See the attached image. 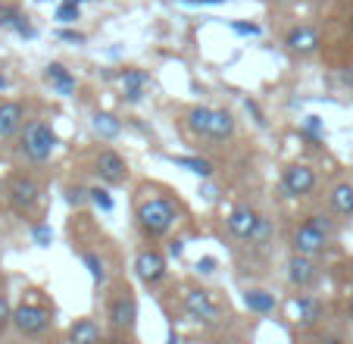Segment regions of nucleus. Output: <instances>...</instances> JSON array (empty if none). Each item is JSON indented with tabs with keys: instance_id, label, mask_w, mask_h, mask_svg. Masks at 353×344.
I'll use <instances>...</instances> for the list:
<instances>
[{
	"instance_id": "a19ab883",
	"label": "nucleus",
	"mask_w": 353,
	"mask_h": 344,
	"mask_svg": "<svg viewBox=\"0 0 353 344\" xmlns=\"http://www.w3.org/2000/svg\"><path fill=\"white\" fill-rule=\"evenodd\" d=\"M7 85H10V82H7V79H3V75H0V88H7Z\"/></svg>"
},
{
	"instance_id": "aec40b11",
	"label": "nucleus",
	"mask_w": 353,
	"mask_h": 344,
	"mask_svg": "<svg viewBox=\"0 0 353 344\" xmlns=\"http://www.w3.org/2000/svg\"><path fill=\"white\" fill-rule=\"evenodd\" d=\"M244 307L250 313H272L275 310V294L263 292V288H247L244 292Z\"/></svg>"
},
{
	"instance_id": "ddd939ff",
	"label": "nucleus",
	"mask_w": 353,
	"mask_h": 344,
	"mask_svg": "<svg viewBox=\"0 0 353 344\" xmlns=\"http://www.w3.org/2000/svg\"><path fill=\"white\" fill-rule=\"evenodd\" d=\"M285 44H288V50H291V53L310 57V53L319 50V32H316V28H310V26H297V28H291V32H288Z\"/></svg>"
},
{
	"instance_id": "f03ea898",
	"label": "nucleus",
	"mask_w": 353,
	"mask_h": 344,
	"mask_svg": "<svg viewBox=\"0 0 353 344\" xmlns=\"http://www.w3.org/2000/svg\"><path fill=\"white\" fill-rule=\"evenodd\" d=\"M19 151L28 163H47L50 153L57 151V132L47 126V122H32V126H26Z\"/></svg>"
},
{
	"instance_id": "423d86ee",
	"label": "nucleus",
	"mask_w": 353,
	"mask_h": 344,
	"mask_svg": "<svg viewBox=\"0 0 353 344\" xmlns=\"http://www.w3.org/2000/svg\"><path fill=\"white\" fill-rule=\"evenodd\" d=\"M281 188H285V194H291V198H307L316 188V169L307 163L288 166V169L281 172Z\"/></svg>"
},
{
	"instance_id": "79ce46f5",
	"label": "nucleus",
	"mask_w": 353,
	"mask_h": 344,
	"mask_svg": "<svg viewBox=\"0 0 353 344\" xmlns=\"http://www.w3.org/2000/svg\"><path fill=\"white\" fill-rule=\"evenodd\" d=\"M350 319H353V300H350Z\"/></svg>"
},
{
	"instance_id": "4468645a",
	"label": "nucleus",
	"mask_w": 353,
	"mask_h": 344,
	"mask_svg": "<svg viewBox=\"0 0 353 344\" xmlns=\"http://www.w3.org/2000/svg\"><path fill=\"white\" fill-rule=\"evenodd\" d=\"M119 82H122V91H125L128 104H141L147 94V85H150V75L141 73V69H122Z\"/></svg>"
},
{
	"instance_id": "dca6fc26",
	"label": "nucleus",
	"mask_w": 353,
	"mask_h": 344,
	"mask_svg": "<svg viewBox=\"0 0 353 344\" xmlns=\"http://www.w3.org/2000/svg\"><path fill=\"white\" fill-rule=\"evenodd\" d=\"M294 313H297V323L303 329H310V325H316L322 319V304L316 298H310V294H297L294 298Z\"/></svg>"
},
{
	"instance_id": "f8f14e48",
	"label": "nucleus",
	"mask_w": 353,
	"mask_h": 344,
	"mask_svg": "<svg viewBox=\"0 0 353 344\" xmlns=\"http://www.w3.org/2000/svg\"><path fill=\"white\" fill-rule=\"evenodd\" d=\"M316 278H319V269H316L313 257H307V254H294V257L288 260V282H291L294 288H310Z\"/></svg>"
},
{
	"instance_id": "393cba45",
	"label": "nucleus",
	"mask_w": 353,
	"mask_h": 344,
	"mask_svg": "<svg viewBox=\"0 0 353 344\" xmlns=\"http://www.w3.org/2000/svg\"><path fill=\"white\" fill-rule=\"evenodd\" d=\"M332 207L341 216H353V185H334L332 188Z\"/></svg>"
},
{
	"instance_id": "0eeeda50",
	"label": "nucleus",
	"mask_w": 353,
	"mask_h": 344,
	"mask_svg": "<svg viewBox=\"0 0 353 344\" xmlns=\"http://www.w3.org/2000/svg\"><path fill=\"white\" fill-rule=\"evenodd\" d=\"M134 276L150 288V285H160L166 278V257L154 247H144V251L134 257Z\"/></svg>"
},
{
	"instance_id": "20e7f679",
	"label": "nucleus",
	"mask_w": 353,
	"mask_h": 344,
	"mask_svg": "<svg viewBox=\"0 0 353 344\" xmlns=\"http://www.w3.org/2000/svg\"><path fill=\"white\" fill-rule=\"evenodd\" d=\"M185 313L191 323L197 325H216L219 323V304L213 300V294L203 288H191L185 294Z\"/></svg>"
},
{
	"instance_id": "f257e3e1",
	"label": "nucleus",
	"mask_w": 353,
	"mask_h": 344,
	"mask_svg": "<svg viewBox=\"0 0 353 344\" xmlns=\"http://www.w3.org/2000/svg\"><path fill=\"white\" fill-rule=\"evenodd\" d=\"M134 219H138L141 232H144L147 238H163V235H169L172 225L179 222V207L169 198H147L138 204Z\"/></svg>"
},
{
	"instance_id": "58836bf2",
	"label": "nucleus",
	"mask_w": 353,
	"mask_h": 344,
	"mask_svg": "<svg viewBox=\"0 0 353 344\" xmlns=\"http://www.w3.org/2000/svg\"><path fill=\"white\" fill-rule=\"evenodd\" d=\"M200 194H203L207 200H216V198H219V191H216L213 185H203V188H200Z\"/></svg>"
},
{
	"instance_id": "2eb2a0df",
	"label": "nucleus",
	"mask_w": 353,
	"mask_h": 344,
	"mask_svg": "<svg viewBox=\"0 0 353 344\" xmlns=\"http://www.w3.org/2000/svg\"><path fill=\"white\" fill-rule=\"evenodd\" d=\"M22 120H26L22 104H16V100H3V104H0V141L13 138V135L22 128Z\"/></svg>"
},
{
	"instance_id": "39448f33",
	"label": "nucleus",
	"mask_w": 353,
	"mask_h": 344,
	"mask_svg": "<svg viewBox=\"0 0 353 344\" xmlns=\"http://www.w3.org/2000/svg\"><path fill=\"white\" fill-rule=\"evenodd\" d=\"M7 198H10V204H13V210L32 213L41 200V188L32 175H13L7 185Z\"/></svg>"
},
{
	"instance_id": "c9c22d12",
	"label": "nucleus",
	"mask_w": 353,
	"mask_h": 344,
	"mask_svg": "<svg viewBox=\"0 0 353 344\" xmlns=\"http://www.w3.org/2000/svg\"><path fill=\"white\" fill-rule=\"evenodd\" d=\"M197 272H203V276L216 272V257H200L197 260Z\"/></svg>"
},
{
	"instance_id": "c85d7f7f",
	"label": "nucleus",
	"mask_w": 353,
	"mask_h": 344,
	"mask_svg": "<svg viewBox=\"0 0 353 344\" xmlns=\"http://www.w3.org/2000/svg\"><path fill=\"white\" fill-rule=\"evenodd\" d=\"M88 200H91L88 188H81V185H69V188H66V204H69V207H85Z\"/></svg>"
},
{
	"instance_id": "473e14b6",
	"label": "nucleus",
	"mask_w": 353,
	"mask_h": 344,
	"mask_svg": "<svg viewBox=\"0 0 353 344\" xmlns=\"http://www.w3.org/2000/svg\"><path fill=\"white\" fill-rule=\"evenodd\" d=\"M310 222H313L316 229H322V232H325L328 238H332V235H334V222L325 216V213H316V216H310Z\"/></svg>"
},
{
	"instance_id": "a878e982",
	"label": "nucleus",
	"mask_w": 353,
	"mask_h": 344,
	"mask_svg": "<svg viewBox=\"0 0 353 344\" xmlns=\"http://www.w3.org/2000/svg\"><path fill=\"white\" fill-rule=\"evenodd\" d=\"M81 263H85V269L91 272V278H94L97 285L107 282V263H103V257H100V254L85 251V254H81Z\"/></svg>"
},
{
	"instance_id": "f704fd0d",
	"label": "nucleus",
	"mask_w": 353,
	"mask_h": 344,
	"mask_svg": "<svg viewBox=\"0 0 353 344\" xmlns=\"http://www.w3.org/2000/svg\"><path fill=\"white\" fill-rule=\"evenodd\" d=\"M247 113H250V116H254V122L256 126H266V116H263V110H260V104H256V100H247Z\"/></svg>"
},
{
	"instance_id": "7c9ffc66",
	"label": "nucleus",
	"mask_w": 353,
	"mask_h": 344,
	"mask_svg": "<svg viewBox=\"0 0 353 344\" xmlns=\"http://www.w3.org/2000/svg\"><path fill=\"white\" fill-rule=\"evenodd\" d=\"M269 238H272V222H269V219L266 216H263L260 219V225H256V232H254V238H250V241H254V245H266V241Z\"/></svg>"
},
{
	"instance_id": "2f4dec72",
	"label": "nucleus",
	"mask_w": 353,
	"mask_h": 344,
	"mask_svg": "<svg viewBox=\"0 0 353 344\" xmlns=\"http://www.w3.org/2000/svg\"><path fill=\"white\" fill-rule=\"evenodd\" d=\"M10 323H13V307H10L7 294H0V332L7 329Z\"/></svg>"
},
{
	"instance_id": "ea45409f",
	"label": "nucleus",
	"mask_w": 353,
	"mask_h": 344,
	"mask_svg": "<svg viewBox=\"0 0 353 344\" xmlns=\"http://www.w3.org/2000/svg\"><path fill=\"white\" fill-rule=\"evenodd\" d=\"M181 3H194V7H203V3H225V0H181Z\"/></svg>"
},
{
	"instance_id": "5701e85b",
	"label": "nucleus",
	"mask_w": 353,
	"mask_h": 344,
	"mask_svg": "<svg viewBox=\"0 0 353 344\" xmlns=\"http://www.w3.org/2000/svg\"><path fill=\"white\" fill-rule=\"evenodd\" d=\"M91 126H94V132H97L103 141H113L116 135L122 132V122L116 120L113 113H94V122H91Z\"/></svg>"
},
{
	"instance_id": "9b49d317",
	"label": "nucleus",
	"mask_w": 353,
	"mask_h": 344,
	"mask_svg": "<svg viewBox=\"0 0 353 344\" xmlns=\"http://www.w3.org/2000/svg\"><path fill=\"white\" fill-rule=\"evenodd\" d=\"M325 245H328V235L322 232V229H316L313 222H303L294 232V251L297 254H307V257H316V254H322L325 251Z\"/></svg>"
},
{
	"instance_id": "4be33fe9",
	"label": "nucleus",
	"mask_w": 353,
	"mask_h": 344,
	"mask_svg": "<svg viewBox=\"0 0 353 344\" xmlns=\"http://www.w3.org/2000/svg\"><path fill=\"white\" fill-rule=\"evenodd\" d=\"M175 166H181V169L194 172V175H200V179H210L213 175V163H210L207 157H191V153H185V157H169Z\"/></svg>"
},
{
	"instance_id": "b1692460",
	"label": "nucleus",
	"mask_w": 353,
	"mask_h": 344,
	"mask_svg": "<svg viewBox=\"0 0 353 344\" xmlns=\"http://www.w3.org/2000/svg\"><path fill=\"white\" fill-rule=\"evenodd\" d=\"M210 116H213V110H210V106H194V110L188 113V128H191L197 138H207V132H210Z\"/></svg>"
},
{
	"instance_id": "4c0bfd02",
	"label": "nucleus",
	"mask_w": 353,
	"mask_h": 344,
	"mask_svg": "<svg viewBox=\"0 0 353 344\" xmlns=\"http://www.w3.org/2000/svg\"><path fill=\"white\" fill-rule=\"evenodd\" d=\"M60 38H63V41H69V44H85V35H79V32H66V28L60 32Z\"/></svg>"
},
{
	"instance_id": "6e6552de",
	"label": "nucleus",
	"mask_w": 353,
	"mask_h": 344,
	"mask_svg": "<svg viewBox=\"0 0 353 344\" xmlns=\"http://www.w3.org/2000/svg\"><path fill=\"white\" fill-rule=\"evenodd\" d=\"M94 172H97V179L103 182V185H122L128 175V166L113 147H103V151L97 153V160H94Z\"/></svg>"
},
{
	"instance_id": "7ed1b4c3",
	"label": "nucleus",
	"mask_w": 353,
	"mask_h": 344,
	"mask_svg": "<svg viewBox=\"0 0 353 344\" xmlns=\"http://www.w3.org/2000/svg\"><path fill=\"white\" fill-rule=\"evenodd\" d=\"M13 329L26 338H38L50 329V310L44 304H19L13 310Z\"/></svg>"
},
{
	"instance_id": "37998d69",
	"label": "nucleus",
	"mask_w": 353,
	"mask_h": 344,
	"mask_svg": "<svg viewBox=\"0 0 353 344\" xmlns=\"http://www.w3.org/2000/svg\"><path fill=\"white\" fill-rule=\"evenodd\" d=\"M75 3H85V0H75Z\"/></svg>"
},
{
	"instance_id": "bb28decb",
	"label": "nucleus",
	"mask_w": 353,
	"mask_h": 344,
	"mask_svg": "<svg viewBox=\"0 0 353 344\" xmlns=\"http://www.w3.org/2000/svg\"><path fill=\"white\" fill-rule=\"evenodd\" d=\"M54 19H57V22H63V26H72V22L79 19V3H75V0H63L60 7H57Z\"/></svg>"
},
{
	"instance_id": "72a5a7b5",
	"label": "nucleus",
	"mask_w": 353,
	"mask_h": 344,
	"mask_svg": "<svg viewBox=\"0 0 353 344\" xmlns=\"http://www.w3.org/2000/svg\"><path fill=\"white\" fill-rule=\"evenodd\" d=\"M232 32H238V35H260V26L256 22H232Z\"/></svg>"
},
{
	"instance_id": "412c9836",
	"label": "nucleus",
	"mask_w": 353,
	"mask_h": 344,
	"mask_svg": "<svg viewBox=\"0 0 353 344\" xmlns=\"http://www.w3.org/2000/svg\"><path fill=\"white\" fill-rule=\"evenodd\" d=\"M0 26H7V28H13V32H19L22 38H34L32 22H28L26 16H22L19 10H13V7H3V10H0Z\"/></svg>"
},
{
	"instance_id": "9d476101",
	"label": "nucleus",
	"mask_w": 353,
	"mask_h": 344,
	"mask_svg": "<svg viewBox=\"0 0 353 344\" xmlns=\"http://www.w3.org/2000/svg\"><path fill=\"white\" fill-rule=\"evenodd\" d=\"M260 219H263V216L254 210V207L238 204V207H232V213H228L225 225H228V232H232L234 238L250 241V238H254V232H256V225H260Z\"/></svg>"
},
{
	"instance_id": "6ab92c4d",
	"label": "nucleus",
	"mask_w": 353,
	"mask_h": 344,
	"mask_svg": "<svg viewBox=\"0 0 353 344\" xmlns=\"http://www.w3.org/2000/svg\"><path fill=\"white\" fill-rule=\"evenodd\" d=\"M234 135V120L228 110H213V116H210V132L207 138L210 141H228Z\"/></svg>"
},
{
	"instance_id": "1a4fd4ad",
	"label": "nucleus",
	"mask_w": 353,
	"mask_h": 344,
	"mask_svg": "<svg viewBox=\"0 0 353 344\" xmlns=\"http://www.w3.org/2000/svg\"><path fill=\"white\" fill-rule=\"evenodd\" d=\"M134 319H138V300H134L128 292L110 300L107 323H110V329H113V332H132L134 329Z\"/></svg>"
},
{
	"instance_id": "e433bc0d",
	"label": "nucleus",
	"mask_w": 353,
	"mask_h": 344,
	"mask_svg": "<svg viewBox=\"0 0 353 344\" xmlns=\"http://www.w3.org/2000/svg\"><path fill=\"white\" fill-rule=\"evenodd\" d=\"M166 251H169V257H175V260H179L181 254H185V241H181V238H172V241H169V247H166Z\"/></svg>"
},
{
	"instance_id": "f3484780",
	"label": "nucleus",
	"mask_w": 353,
	"mask_h": 344,
	"mask_svg": "<svg viewBox=\"0 0 353 344\" xmlns=\"http://www.w3.org/2000/svg\"><path fill=\"white\" fill-rule=\"evenodd\" d=\"M66 338L72 344H94V341H100V338H103V329H100L94 319H75V323L69 325Z\"/></svg>"
},
{
	"instance_id": "c756f323",
	"label": "nucleus",
	"mask_w": 353,
	"mask_h": 344,
	"mask_svg": "<svg viewBox=\"0 0 353 344\" xmlns=\"http://www.w3.org/2000/svg\"><path fill=\"white\" fill-rule=\"evenodd\" d=\"M32 238H34V245H38V247H47L50 241H54V229L41 222V225H34V229H32Z\"/></svg>"
},
{
	"instance_id": "cd10ccee",
	"label": "nucleus",
	"mask_w": 353,
	"mask_h": 344,
	"mask_svg": "<svg viewBox=\"0 0 353 344\" xmlns=\"http://www.w3.org/2000/svg\"><path fill=\"white\" fill-rule=\"evenodd\" d=\"M88 194H91V204L97 207V210L113 213V198H110L107 188H88Z\"/></svg>"
},
{
	"instance_id": "a211bd4d",
	"label": "nucleus",
	"mask_w": 353,
	"mask_h": 344,
	"mask_svg": "<svg viewBox=\"0 0 353 344\" xmlns=\"http://www.w3.org/2000/svg\"><path fill=\"white\" fill-rule=\"evenodd\" d=\"M44 79L50 82V85H54L57 91L63 94V97H69V94L75 91V75L69 73V69L63 66V63H50V66L44 69Z\"/></svg>"
}]
</instances>
